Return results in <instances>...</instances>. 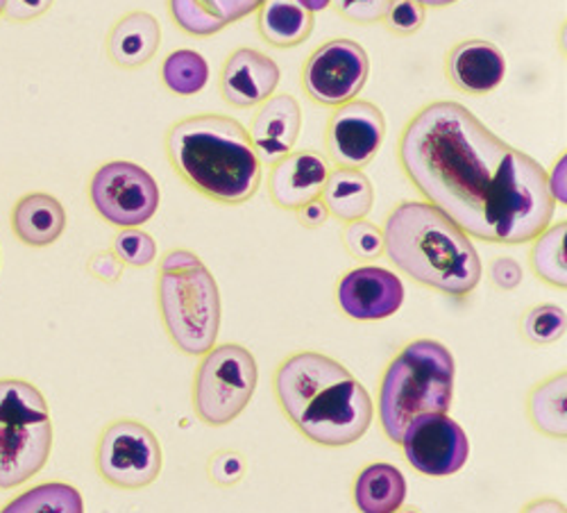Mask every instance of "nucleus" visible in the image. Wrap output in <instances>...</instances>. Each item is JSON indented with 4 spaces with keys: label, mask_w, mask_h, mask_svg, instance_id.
<instances>
[{
    "label": "nucleus",
    "mask_w": 567,
    "mask_h": 513,
    "mask_svg": "<svg viewBox=\"0 0 567 513\" xmlns=\"http://www.w3.org/2000/svg\"><path fill=\"white\" fill-rule=\"evenodd\" d=\"M398 160L417 194L470 239L529 244L554 218L547 171L461 103L417 110L400 134Z\"/></svg>",
    "instance_id": "f257e3e1"
},
{
    "label": "nucleus",
    "mask_w": 567,
    "mask_h": 513,
    "mask_svg": "<svg viewBox=\"0 0 567 513\" xmlns=\"http://www.w3.org/2000/svg\"><path fill=\"white\" fill-rule=\"evenodd\" d=\"M384 255L413 283L465 298L482 283V259L465 232L430 203L404 201L384 223Z\"/></svg>",
    "instance_id": "f03ea898"
},
{
    "label": "nucleus",
    "mask_w": 567,
    "mask_h": 513,
    "mask_svg": "<svg viewBox=\"0 0 567 513\" xmlns=\"http://www.w3.org/2000/svg\"><path fill=\"white\" fill-rule=\"evenodd\" d=\"M173 171L200 196L220 205H244L261 186V162L248 130L225 114H194L166 132Z\"/></svg>",
    "instance_id": "7ed1b4c3"
},
{
    "label": "nucleus",
    "mask_w": 567,
    "mask_h": 513,
    "mask_svg": "<svg viewBox=\"0 0 567 513\" xmlns=\"http://www.w3.org/2000/svg\"><path fill=\"white\" fill-rule=\"evenodd\" d=\"M454 398V357L434 339L406 343L386 366L380 384V423L400 443L413 418L447 413Z\"/></svg>",
    "instance_id": "20e7f679"
},
{
    "label": "nucleus",
    "mask_w": 567,
    "mask_h": 513,
    "mask_svg": "<svg viewBox=\"0 0 567 513\" xmlns=\"http://www.w3.org/2000/svg\"><path fill=\"white\" fill-rule=\"evenodd\" d=\"M157 302L164 330L184 355H205L220 330V291L198 255L168 250L159 261Z\"/></svg>",
    "instance_id": "39448f33"
},
{
    "label": "nucleus",
    "mask_w": 567,
    "mask_h": 513,
    "mask_svg": "<svg viewBox=\"0 0 567 513\" xmlns=\"http://www.w3.org/2000/svg\"><path fill=\"white\" fill-rule=\"evenodd\" d=\"M53 452V418L43 393L25 380H0V489L43 471Z\"/></svg>",
    "instance_id": "423d86ee"
},
{
    "label": "nucleus",
    "mask_w": 567,
    "mask_h": 513,
    "mask_svg": "<svg viewBox=\"0 0 567 513\" xmlns=\"http://www.w3.org/2000/svg\"><path fill=\"white\" fill-rule=\"evenodd\" d=\"M259 382L252 352L239 343L214 346L194 378V409L209 428L229 425L250 404Z\"/></svg>",
    "instance_id": "0eeeda50"
},
{
    "label": "nucleus",
    "mask_w": 567,
    "mask_h": 513,
    "mask_svg": "<svg viewBox=\"0 0 567 513\" xmlns=\"http://www.w3.org/2000/svg\"><path fill=\"white\" fill-rule=\"evenodd\" d=\"M374 404L352 376L320 389L298 413L293 425L316 445L343 448L357 443L372 425Z\"/></svg>",
    "instance_id": "6e6552de"
},
{
    "label": "nucleus",
    "mask_w": 567,
    "mask_h": 513,
    "mask_svg": "<svg viewBox=\"0 0 567 513\" xmlns=\"http://www.w3.org/2000/svg\"><path fill=\"white\" fill-rule=\"evenodd\" d=\"M89 201L103 220L125 229L146 225L157 214L162 194L157 179L144 166L114 160L91 175Z\"/></svg>",
    "instance_id": "1a4fd4ad"
},
{
    "label": "nucleus",
    "mask_w": 567,
    "mask_h": 513,
    "mask_svg": "<svg viewBox=\"0 0 567 513\" xmlns=\"http://www.w3.org/2000/svg\"><path fill=\"white\" fill-rule=\"evenodd\" d=\"M96 469L116 489H146L162 473V445L144 423L123 418L103 430L96 445Z\"/></svg>",
    "instance_id": "9d476101"
},
{
    "label": "nucleus",
    "mask_w": 567,
    "mask_h": 513,
    "mask_svg": "<svg viewBox=\"0 0 567 513\" xmlns=\"http://www.w3.org/2000/svg\"><path fill=\"white\" fill-rule=\"evenodd\" d=\"M370 75L363 45L352 39H332L307 58L300 82L307 96L322 107H341L354 101Z\"/></svg>",
    "instance_id": "9b49d317"
},
{
    "label": "nucleus",
    "mask_w": 567,
    "mask_h": 513,
    "mask_svg": "<svg viewBox=\"0 0 567 513\" xmlns=\"http://www.w3.org/2000/svg\"><path fill=\"white\" fill-rule=\"evenodd\" d=\"M400 445L411 469L427 478L456 475L470 456L467 434L447 413L413 418Z\"/></svg>",
    "instance_id": "f8f14e48"
},
{
    "label": "nucleus",
    "mask_w": 567,
    "mask_h": 513,
    "mask_svg": "<svg viewBox=\"0 0 567 513\" xmlns=\"http://www.w3.org/2000/svg\"><path fill=\"white\" fill-rule=\"evenodd\" d=\"M384 136V112L370 101L354 99L337 107L327 121V157L337 164V168L363 171L380 153Z\"/></svg>",
    "instance_id": "ddd939ff"
},
{
    "label": "nucleus",
    "mask_w": 567,
    "mask_h": 513,
    "mask_svg": "<svg viewBox=\"0 0 567 513\" xmlns=\"http://www.w3.org/2000/svg\"><path fill=\"white\" fill-rule=\"evenodd\" d=\"M404 302L402 279L382 266H359L348 270L337 285L339 309L359 322L384 320Z\"/></svg>",
    "instance_id": "4468645a"
},
{
    "label": "nucleus",
    "mask_w": 567,
    "mask_h": 513,
    "mask_svg": "<svg viewBox=\"0 0 567 513\" xmlns=\"http://www.w3.org/2000/svg\"><path fill=\"white\" fill-rule=\"evenodd\" d=\"M350 376V370L322 352L305 350L284 359L275 370V398L284 415L293 423L302 407L327 384Z\"/></svg>",
    "instance_id": "2eb2a0df"
},
{
    "label": "nucleus",
    "mask_w": 567,
    "mask_h": 513,
    "mask_svg": "<svg viewBox=\"0 0 567 513\" xmlns=\"http://www.w3.org/2000/svg\"><path fill=\"white\" fill-rule=\"evenodd\" d=\"M279 78L281 71L272 58L244 45L227 55L220 69L218 89L223 101L234 110H250L275 96Z\"/></svg>",
    "instance_id": "dca6fc26"
},
{
    "label": "nucleus",
    "mask_w": 567,
    "mask_h": 513,
    "mask_svg": "<svg viewBox=\"0 0 567 513\" xmlns=\"http://www.w3.org/2000/svg\"><path fill=\"white\" fill-rule=\"evenodd\" d=\"M329 162L316 151H296L272 164L268 196L279 209L296 212L320 198L329 177Z\"/></svg>",
    "instance_id": "f3484780"
},
{
    "label": "nucleus",
    "mask_w": 567,
    "mask_h": 513,
    "mask_svg": "<svg viewBox=\"0 0 567 513\" xmlns=\"http://www.w3.org/2000/svg\"><path fill=\"white\" fill-rule=\"evenodd\" d=\"M302 130V107L291 93H277L259 105L250 123V142L261 164H275L293 153Z\"/></svg>",
    "instance_id": "a211bd4d"
},
{
    "label": "nucleus",
    "mask_w": 567,
    "mask_h": 513,
    "mask_svg": "<svg viewBox=\"0 0 567 513\" xmlns=\"http://www.w3.org/2000/svg\"><path fill=\"white\" fill-rule=\"evenodd\" d=\"M445 75L465 96H486L504 82L506 60L495 43L465 39L447 53Z\"/></svg>",
    "instance_id": "6ab92c4d"
},
{
    "label": "nucleus",
    "mask_w": 567,
    "mask_h": 513,
    "mask_svg": "<svg viewBox=\"0 0 567 513\" xmlns=\"http://www.w3.org/2000/svg\"><path fill=\"white\" fill-rule=\"evenodd\" d=\"M264 0H168L171 21L188 37H214L257 14Z\"/></svg>",
    "instance_id": "aec40b11"
},
{
    "label": "nucleus",
    "mask_w": 567,
    "mask_h": 513,
    "mask_svg": "<svg viewBox=\"0 0 567 513\" xmlns=\"http://www.w3.org/2000/svg\"><path fill=\"white\" fill-rule=\"evenodd\" d=\"M162 45V28L159 21L136 10L121 17L107 34V58L118 69H141L146 66L159 51Z\"/></svg>",
    "instance_id": "412c9836"
},
{
    "label": "nucleus",
    "mask_w": 567,
    "mask_h": 513,
    "mask_svg": "<svg viewBox=\"0 0 567 513\" xmlns=\"http://www.w3.org/2000/svg\"><path fill=\"white\" fill-rule=\"evenodd\" d=\"M14 237L30 248L55 244L66 229V212L51 194H25L12 209Z\"/></svg>",
    "instance_id": "4be33fe9"
},
{
    "label": "nucleus",
    "mask_w": 567,
    "mask_h": 513,
    "mask_svg": "<svg viewBox=\"0 0 567 513\" xmlns=\"http://www.w3.org/2000/svg\"><path fill=\"white\" fill-rule=\"evenodd\" d=\"M404 497L406 480L393 463H368L352 484V500L359 513H393L404 504Z\"/></svg>",
    "instance_id": "5701e85b"
},
{
    "label": "nucleus",
    "mask_w": 567,
    "mask_h": 513,
    "mask_svg": "<svg viewBox=\"0 0 567 513\" xmlns=\"http://www.w3.org/2000/svg\"><path fill=\"white\" fill-rule=\"evenodd\" d=\"M313 14L298 0H264L257 10V32L272 49H296L311 37Z\"/></svg>",
    "instance_id": "b1692460"
},
{
    "label": "nucleus",
    "mask_w": 567,
    "mask_h": 513,
    "mask_svg": "<svg viewBox=\"0 0 567 513\" xmlns=\"http://www.w3.org/2000/svg\"><path fill=\"white\" fill-rule=\"evenodd\" d=\"M320 201L324 203L329 216L352 223L370 214L374 205V189L363 171L334 168L329 171Z\"/></svg>",
    "instance_id": "393cba45"
},
{
    "label": "nucleus",
    "mask_w": 567,
    "mask_h": 513,
    "mask_svg": "<svg viewBox=\"0 0 567 513\" xmlns=\"http://www.w3.org/2000/svg\"><path fill=\"white\" fill-rule=\"evenodd\" d=\"M527 413L536 432L565 439L567 437V376L565 370L536 384L527 400Z\"/></svg>",
    "instance_id": "a878e982"
},
{
    "label": "nucleus",
    "mask_w": 567,
    "mask_h": 513,
    "mask_svg": "<svg viewBox=\"0 0 567 513\" xmlns=\"http://www.w3.org/2000/svg\"><path fill=\"white\" fill-rule=\"evenodd\" d=\"M0 513H84V500L71 484L45 482L12 497Z\"/></svg>",
    "instance_id": "bb28decb"
},
{
    "label": "nucleus",
    "mask_w": 567,
    "mask_h": 513,
    "mask_svg": "<svg viewBox=\"0 0 567 513\" xmlns=\"http://www.w3.org/2000/svg\"><path fill=\"white\" fill-rule=\"evenodd\" d=\"M565 232L567 223L547 227L534 239V248L529 255L534 275L540 277L545 285L554 289L567 287V264H565Z\"/></svg>",
    "instance_id": "cd10ccee"
},
{
    "label": "nucleus",
    "mask_w": 567,
    "mask_h": 513,
    "mask_svg": "<svg viewBox=\"0 0 567 513\" xmlns=\"http://www.w3.org/2000/svg\"><path fill=\"white\" fill-rule=\"evenodd\" d=\"M162 82L175 96H196L209 82V64L192 49L173 51L162 64Z\"/></svg>",
    "instance_id": "c85d7f7f"
},
{
    "label": "nucleus",
    "mask_w": 567,
    "mask_h": 513,
    "mask_svg": "<svg viewBox=\"0 0 567 513\" xmlns=\"http://www.w3.org/2000/svg\"><path fill=\"white\" fill-rule=\"evenodd\" d=\"M567 316L558 305H536L523 318V337L534 346H549L565 337Z\"/></svg>",
    "instance_id": "c756f323"
},
{
    "label": "nucleus",
    "mask_w": 567,
    "mask_h": 513,
    "mask_svg": "<svg viewBox=\"0 0 567 513\" xmlns=\"http://www.w3.org/2000/svg\"><path fill=\"white\" fill-rule=\"evenodd\" d=\"M341 244L350 257L359 261H374L384 255V232L374 223L359 218L346 223L341 232Z\"/></svg>",
    "instance_id": "7c9ffc66"
},
{
    "label": "nucleus",
    "mask_w": 567,
    "mask_h": 513,
    "mask_svg": "<svg viewBox=\"0 0 567 513\" xmlns=\"http://www.w3.org/2000/svg\"><path fill=\"white\" fill-rule=\"evenodd\" d=\"M112 253L121 259L123 266L146 268L157 259V244L148 232L138 227H125L114 237Z\"/></svg>",
    "instance_id": "2f4dec72"
},
{
    "label": "nucleus",
    "mask_w": 567,
    "mask_h": 513,
    "mask_svg": "<svg viewBox=\"0 0 567 513\" xmlns=\"http://www.w3.org/2000/svg\"><path fill=\"white\" fill-rule=\"evenodd\" d=\"M424 19H427V12L415 0H391L382 23L391 34L411 37L424 25Z\"/></svg>",
    "instance_id": "473e14b6"
},
{
    "label": "nucleus",
    "mask_w": 567,
    "mask_h": 513,
    "mask_svg": "<svg viewBox=\"0 0 567 513\" xmlns=\"http://www.w3.org/2000/svg\"><path fill=\"white\" fill-rule=\"evenodd\" d=\"M207 475L218 486H236L246 475V459L234 450H220L209 459Z\"/></svg>",
    "instance_id": "72a5a7b5"
},
{
    "label": "nucleus",
    "mask_w": 567,
    "mask_h": 513,
    "mask_svg": "<svg viewBox=\"0 0 567 513\" xmlns=\"http://www.w3.org/2000/svg\"><path fill=\"white\" fill-rule=\"evenodd\" d=\"M332 6L346 21L357 25H372L384 19L391 0H332Z\"/></svg>",
    "instance_id": "f704fd0d"
},
{
    "label": "nucleus",
    "mask_w": 567,
    "mask_h": 513,
    "mask_svg": "<svg viewBox=\"0 0 567 513\" xmlns=\"http://www.w3.org/2000/svg\"><path fill=\"white\" fill-rule=\"evenodd\" d=\"M488 277L493 287H497L499 291H513L523 285L525 273H523V266H519L513 257H497L488 266Z\"/></svg>",
    "instance_id": "c9c22d12"
},
{
    "label": "nucleus",
    "mask_w": 567,
    "mask_h": 513,
    "mask_svg": "<svg viewBox=\"0 0 567 513\" xmlns=\"http://www.w3.org/2000/svg\"><path fill=\"white\" fill-rule=\"evenodd\" d=\"M86 270H89V275L101 279V283L114 285L123 275V264L112 250H101V253L91 255V259L86 261Z\"/></svg>",
    "instance_id": "e433bc0d"
},
{
    "label": "nucleus",
    "mask_w": 567,
    "mask_h": 513,
    "mask_svg": "<svg viewBox=\"0 0 567 513\" xmlns=\"http://www.w3.org/2000/svg\"><path fill=\"white\" fill-rule=\"evenodd\" d=\"M55 0H6L3 14L12 23H28L43 17L53 8Z\"/></svg>",
    "instance_id": "4c0bfd02"
},
{
    "label": "nucleus",
    "mask_w": 567,
    "mask_h": 513,
    "mask_svg": "<svg viewBox=\"0 0 567 513\" xmlns=\"http://www.w3.org/2000/svg\"><path fill=\"white\" fill-rule=\"evenodd\" d=\"M296 216H298V223L307 229H318L329 220V212H327V207L320 198H316V201L302 205L300 209H296Z\"/></svg>",
    "instance_id": "58836bf2"
},
{
    "label": "nucleus",
    "mask_w": 567,
    "mask_h": 513,
    "mask_svg": "<svg viewBox=\"0 0 567 513\" xmlns=\"http://www.w3.org/2000/svg\"><path fill=\"white\" fill-rule=\"evenodd\" d=\"M519 513H567V509L556 497H536L529 504H525Z\"/></svg>",
    "instance_id": "ea45409f"
},
{
    "label": "nucleus",
    "mask_w": 567,
    "mask_h": 513,
    "mask_svg": "<svg viewBox=\"0 0 567 513\" xmlns=\"http://www.w3.org/2000/svg\"><path fill=\"white\" fill-rule=\"evenodd\" d=\"M298 3H300L307 12L318 14V12H322V10H327L329 6H332V0H298Z\"/></svg>",
    "instance_id": "a19ab883"
},
{
    "label": "nucleus",
    "mask_w": 567,
    "mask_h": 513,
    "mask_svg": "<svg viewBox=\"0 0 567 513\" xmlns=\"http://www.w3.org/2000/svg\"><path fill=\"white\" fill-rule=\"evenodd\" d=\"M415 3H420L422 8H447L458 3V0H415Z\"/></svg>",
    "instance_id": "79ce46f5"
},
{
    "label": "nucleus",
    "mask_w": 567,
    "mask_h": 513,
    "mask_svg": "<svg viewBox=\"0 0 567 513\" xmlns=\"http://www.w3.org/2000/svg\"><path fill=\"white\" fill-rule=\"evenodd\" d=\"M393 513H420V509H417V506H404V504H402V506L395 509Z\"/></svg>",
    "instance_id": "37998d69"
},
{
    "label": "nucleus",
    "mask_w": 567,
    "mask_h": 513,
    "mask_svg": "<svg viewBox=\"0 0 567 513\" xmlns=\"http://www.w3.org/2000/svg\"><path fill=\"white\" fill-rule=\"evenodd\" d=\"M3 10H6V0H0V17H3Z\"/></svg>",
    "instance_id": "c03bdc74"
}]
</instances>
